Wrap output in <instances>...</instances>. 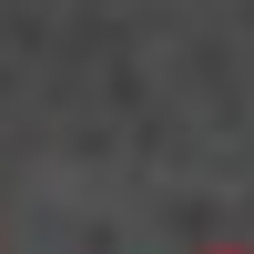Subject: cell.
<instances>
[{
	"label": "cell",
	"instance_id": "cell-1",
	"mask_svg": "<svg viewBox=\"0 0 254 254\" xmlns=\"http://www.w3.org/2000/svg\"><path fill=\"white\" fill-rule=\"evenodd\" d=\"M193 254H254V244H234V234H224V244H193Z\"/></svg>",
	"mask_w": 254,
	"mask_h": 254
}]
</instances>
